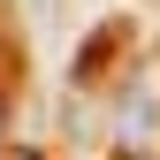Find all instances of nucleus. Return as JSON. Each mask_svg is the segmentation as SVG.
I'll return each mask as SVG.
<instances>
[{"label": "nucleus", "mask_w": 160, "mask_h": 160, "mask_svg": "<svg viewBox=\"0 0 160 160\" xmlns=\"http://www.w3.org/2000/svg\"><path fill=\"white\" fill-rule=\"evenodd\" d=\"M15 160H31V152H15Z\"/></svg>", "instance_id": "f257e3e1"}]
</instances>
